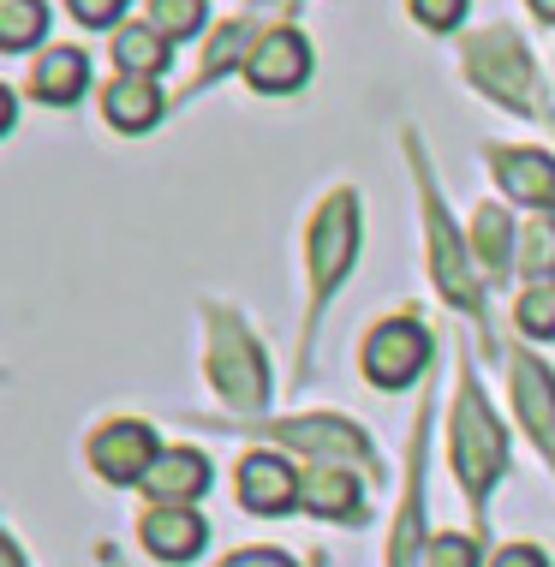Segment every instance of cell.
Instances as JSON below:
<instances>
[{"label":"cell","mask_w":555,"mask_h":567,"mask_svg":"<svg viewBox=\"0 0 555 567\" xmlns=\"http://www.w3.org/2000/svg\"><path fill=\"white\" fill-rule=\"evenodd\" d=\"M502 466H507V442L496 431V419H490L477 377L466 371L460 377V394H454V472H460V484H466V496L484 502L490 484L502 478Z\"/></svg>","instance_id":"6da1fadb"},{"label":"cell","mask_w":555,"mask_h":567,"mask_svg":"<svg viewBox=\"0 0 555 567\" xmlns=\"http://www.w3.org/2000/svg\"><path fill=\"white\" fill-rule=\"evenodd\" d=\"M466 72L484 96L502 102V109H514V114L544 109V96H537V84H532V60L520 49L514 30H484V37H472L466 42Z\"/></svg>","instance_id":"7a4b0ae2"},{"label":"cell","mask_w":555,"mask_h":567,"mask_svg":"<svg viewBox=\"0 0 555 567\" xmlns=\"http://www.w3.org/2000/svg\"><path fill=\"white\" fill-rule=\"evenodd\" d=\"M209 377L222 389V401H234L239 412H257L269 401V371L264 352L227 311H209Z\"/></svg>","instance_id":"3957f363"},{"label":"cell","mask_w":555,"mask_h":567,"mask_svg":"<svg viewBox=\"0 0 555 567\" xmlns=\"http://www.w3.org/2000/svg\"><path fill=\"white\" fill-rule=\"evenodd\" d=\"M352 251H359V204H352V192H335L311 221V305L317 311L347 281Z\"/></svg>","instance_id":"277c9868"},{"label":"cell","mask_w":555,"mask_h":567,"mask_svg":"<svg viewBox=\"0 0 555 567\" xmlns=\"http://www.w3.org/2000/svg\"><path fill=\"white\" fill-rule=\"evenodd\" d=\"M430 364V334L419 317H389V323H377L364 334V377L377 382V389H412V382L424 377Z\"/></svg>","instance_id":"5b68a950"},{"label":"cell","mask_w":555,"mask_h":567,"mask_svg":"<svg viewBox=\"0 0 555 567\" xmlns=\"http://www.w3.org/2000/svg\"><path fill=\"white\" fill-rule=\"evenodd\" d=\"M424 221H430V275H436L442 299H449L454 311L484 317V293H477V275H472V264H466V251H460L454 221L442 216V197L430 192V179H424Z\"/></svg>","instance_id":"8992f818"},{"label":"cell","mask_w":555,"mask_h":567,"mask_svg":"<svg viewBox=\"0 0 555 567\" xmlns=\"http://www.w3.org/2000/svg\"><path fill=\"white\" fill-rule=\"evenodd\" d=\"M156 460H162V449H156V431L144 419H114L90 436V466L107 484H144Z\"/></svg>","instance_id":"52a82bcc"},{"label":"cell","mask_w":555,"mask_h":567,"mask_svg":"<svg viewBox=\"0 0 555 567\" xmlns=\"http://www.w3.org/2000/svg\"><path fill=\"white\" fill-rule=\"evenodd\" d=\"M305 79H311V42H305L299 30H287V24L264 30L257 54L245 60V84H251L257 96H292Z\"/></svg>","instance_id":"ba28073f"},{"label":"cell","mask_w":555,"mask_h":567,"mask_svg":"<svg viewBox=\"0 0 555 567\" xmlns=\"http://www.w3.org/2000/svg\"><path fill=\"white\" fill-rule=\"evenodd\" d=\"M275 436L287 442V449L311 454L317 466H341V460H352V466L377 472V460H370V442L364 431H352L347 419H335V412H322V419H292V424H269Z\"/></svg>","instance_id":"9c48e42d"},{"label":"cell","mask_w":555,"mask_h":567,"mask_svg":"<svg viewBox=\"0 0 555 567\" xmlns=\"http://www.w3.org/2000/svg\"><path fill=\"white\" fill-rule=\"evenodd\" d=\"M234 489H239V502H245L251 514L275 519V514H292V508H299L305 472H292V460H281V454L257 449V454H245V460H239Z\"/></svg>","instance_id":"30bf717a"},{"label":"cell","mask_w":555,"mask_h":567,"mask_svg":"<svg viewBox=\"0 0 555 567\" xmlns=\"http://www.w3.org/2000/svg\"><path fill=\"white\" fill-rule=\"evenodd\" d=\"M514 406H520L526 436L544 449V460L555 466V377H549L544 359H532V352L514 359Z\"/></svg>","instance_id":"8fae6325"},{"label":"cell","mask_w":555,"mask_h":567,"mask_svg":"<svg viewBox=\"0 0 555 567\" xmlns=\"http://www.w3.org/2000/svg\"><path fill=\"white\" fill-rule=\"evenodd\" d=\"M490 167H496L502 192L520 197L526 209H555V156L544 150H490Z\"/></svg>","instance_id":"7c38bea8"},{"label":"cell","mask_w":555,"mask_h":567,"mask_svg":"<svg viewBox=\"0 0 555 567\" xmlns=\"http://www.w3.org/2000/svg\"><path fill=\"white\" fill-rule=\"evenodd\" d=\"M204 489H209V460L197 449H162V460L144 478V496L156 502V508H192Z\"/></svg>","instance_id":"4fadbf2b"},{"label":"cell","mask_w":555,"mask_h":567,"mask_svg":"<svg viewBox=\"0 0 555 567\" xmlns=\"http://www.w3.org/2000/svg\"><path fill=\"white\" fill-rule=\"evenodd\" d=\"M137 538H144V549L156 561H192L197 549H204L209 526L197 508H150L144 526H137Z\"/></svg>","instance_id":"5bb4252c"},{"label":"cell","mask_w":555,"mask_h":567,"mask_svg":"<svg viewBox=\"0 0 555 567\" xmlns=\"http://www.w3.org/2000/svg\"><path fill=\"white\" fill-rule=\"evenodd\" d=\"M84 90H90V54L84 49H49L30 66V96L42 109H72V102H84Z\"/></svg>","instance_id":"9a60e30c"},{"label":"cell","mask_w":555,"mask_h":567,"mask_svg":"<svg viewBox=\"0 0 555 567\" xmlns=\"http://www.w3.org/2000/svg\"><path fill=\"white\" fill-rule=\"evenodd\" d=\"M472 257L490 281H502L507 269H520V227L507 221L502 204H477L472 209Z\"/></svg>","instance_id":"2e32d148"},{"label":"cell","mask_w":555,"mask_h":567,"mask_svg":"<svg viewBox=\"0 0 555 567\" xmlns=\"http://www.w3.org/2000/svg\"><path fill=\"white\" fill-rule=\"evenodd\" d=\"M299 508H311L317 519H347V526H359V519H364L359 484H352L347 466H311V472H305Z\"/></svg>","instance_id":"e0dca14e"},{"label":"cell","mask_w":555,"mask_h":567,"mask_svg":"<svg viewBox=\"0 0 555 567\" xmlns=\"http://www.w3.org/2000/svg\"><path fill=\"white\" fill-rule=\"evenodd\" d=\"M102 120L114 132H150L162 120V90H156V79H126L120 72L114 84L102 90Z\"/></svg>","instance_id":"ac0fdd59"},{"label":"cell","mask_w":555,"mask_h":567,"mask_svg":"<svg viewBox=\"0 0 555 567\" xmlns=\"http://www.w3.org/2000/svg\"><path fill=\"white\" fill-rule=\"evenodd\" d=\"M167 60H174V42H167L150 19H132V24L114 30V66L126 72V79H162Z\"/></svg>","instance_id":"d6986e66"},{"label":"cell","mask_w":555,"mask_h":567,"mask_svg":"<svg viewBox=\"0 0 555 567\" xmlns=\"http://www.w3.org/2000/svg\"><path fill=\"white\" fill-rule=\"evenodd\" d=\"M54 30V12L49 0H0V49H30V42H42Z\"/></svg>","instance_id":"ffe728a7"},{"label":"cell","mask_w":555,"mask_h":567,"mask_svg":"<svg viewBox=\"0 0 555 567\" xmlns=\"http://www.w3.org/2000/svg\"><path fill=\"white\" fill-rule=\"evenodd\" d=\"M251 19H227V24H215V37H209V54H204V79H222L227 66H239V60H251L257 54V42L264 37H251Z\"/></svg>","instance_id":"44dd1931"},{"label":"cell","mask_w":555,"mask_h":567,"mask_svg":"<svg viewBox=\"0 0 555 567\" xmlns=\"http://www.w3.org/2000/svg\"><path fill=\"white\" fill-rule=\"evenodd\" d=\"M520 269H526L532 287L555 275V216H532L520 227Z\"/></svg>","instance_id":"7402d4cb"},{"label":"cell","mask_w":555,"mask_h":567,"mask_svg":"<svg viewBox=\"0 0 555 567\" xmlns=\"http://www.w3.org/2000/svg\"><path fill=\"white\" fill-rule=\"evenodd\" d=\"M144 19L156 24L167 42L197 37V30H204V0H144Z\"/></svg>","instance_id":"603a6c76"},{"label":"cell","mask_w":555,"mask_h":567,"mask_svg":"<svg viewBox=\"0 0 555 567\" xmlns=\"http://www.w3.org/2000/svg\"><path fill=\"white\" fill-rule=\"evenodd\" d=\"M514 323H520V334H532V341H549V334H555V287L549 281H537V287L520 293Z\"/></svg>","instance_id":"cb8c5ba5"},{"label":"cell","mask_w":555,"mask_h":567,"mask_svg":"<svg viewBox=\"0 0 555 567\" xmlns=\"http://www.w3.org/2000/svg\"><path fill=\"white\" fill-rule=\"evenodd\" d=\"M424 567H484V549L466 532H442V538L424 544Z\"/></svg>","instance_id":"d4e9b609"},{"label":"cell","mask_w":555,"mask_h":567,"mask_svg":"<svg viewBox=\"0 0 555 567\" xmlns=\"http://www.w3.org/2000/svg\"><path fill=\"white\" fill-rule=\"evenodd\" d=\"M407 7L424 30H454L460 19H466V0H407Z\"/></svg>","instance_id":"484cf974"},{"label":"cell","mask_w":555,"mask_h":567,"mask_svg":"<svg viewBox=\"0 0 555 567\" xmlns=\"http://www.w3.org/2000/svg\"><path fill=\"white\" fill-rule=\"evenodd\" d=\"M72 7V19L90 24V30H107V24H120V12H126V0H66Z\"/></svg>","instance_id":"4316f807"},{"label":"cell","mask_w":555,"mask_h":567,"mask_svg":"<svg viewBox=\"0 0 555 567\" xmlns=\"http://www.w3.org/2000/svg\"><path fill=\"white\" fill-rule=\"evenodd\" d=\"M490 567H549V556L537 544H507V549H496V561Z\"/></svg>","instance_id":"83f0119b"},{"label":"cell","mask_w":555,"mask_h":567,"mask_svg":"<svg viewBox=\"0 0 555 567\" xmlns=\"http://www.w3.org/2000/svg\"><path fill=\"white\" fill-rule=\"evenodd\" d=\"M222 567H299V561L281 556V549H234Z\"/></svg>","instance_id":"f1b7e54d"},{"label":"cell","mask_w":555,"mask_h":567,"mask_svg":"<svg viewBox=\"0 0 555 567\" xmlns=\"http://www.w3.org/2000/svg\"><path fill=\"white\" fill-rule=\"evenodd\" d=\"M526 7H532L537 19H544V24H555V0H526Z\"/></svg>","instance_id":"f546056e"}]
</instances>
